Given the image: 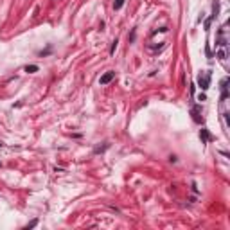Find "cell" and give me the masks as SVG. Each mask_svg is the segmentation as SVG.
<instances>
[{
  "mask_svg": "<svg viewBox=\"0 0 230 230\" xmlns=\"http://www.w3.org/2000/svg\"><path fill=\"white\" fill-rule=\"evenodd\" d=\"M218 59H227V50L225 49H221V50H218Z\"/></svg>",
  "mask_w": 230,
  "mask_h": 230,
  "instance_id": "7",
  "label": "cell"
},
{
  "mask_svg": "<svg viewBox=\"0 0 230 230\" xmlns=\"http://www.w3.org/2000/svg\"><path fill=\"white\" fill-rule=\"evenodd\" d=\"M191 113H193L194 122H198V124H200V122H203V119L200 117V113H202V112H200V106H193V108H191Z\"/></svg>",
  "mask_w": 230,
  "mask_h": 230,
  "instance_id": "3",
  "label": "cell"
},
{
  "mask_svg": "<svg viewBox=\"0 0 230 230\" xmlns=\"http://www.w3.org/2000/svg\"><path fill=\"white\" fill-rule=\"evenodd\" d=\"M124 2H126V0H113V9H115V11H119V9L124 5Z\"/></svg>",
  "mask_w": 230,
  "mask_h": 230,
  "instance_id": "6",
  "label": "cell"
},
{
  "mask_svg": "<svg viewBox=\"0 0 230 230\" xmlns=\"http://www.w3.org/2000/svg\"><path fill=\"white\" fill-rule=\"evenodd\" d=\"M212 20H214V18H212V16H211V18H207V20H205V31H209V29H211V23H212Z\"/></svg>",
  "mask_w": 230,
  "mask_h": 230,
  "instance_id": "8",
  "label": "cell"
},
{
  "mask_svg": "<svg viewBox=\"0 0 230 230\" xmlns=\"http://www.w3.org/2000/svg\"><path fill=\"white\" fill-rule=\"evenodd\" d=\"M198 86L205 92V90H209V86H211V72H202L200 76H198Z\"/></svg>",
  "mask_w": 230,
  "mask_h": 230,
  "instance_id": "1",
  "label": "cell"
},
{
  "mask_svg": "<svg viewBox=\"0 0 230 230\" xmlns=\"http://www.w3.org/2000/svg\"><path fill=\"white\" fill-rule=\"evenodd\" d=\"M106 148H108V144H104V146H99V148H95V151H94V153H103Z\"/></svg>",
  "mask_w": 230,
  "mask_h": 230,
  "instance_id": "10",
  "label": "cell"
},
{
  "mask_svg": "<svg viewBox=\"0 0 230 230\" xmlns=\"http://www.w3.org/2000/svg\"><path fill=\"white\" fill-rule=\"evenodd\" d=\"M205 99H207L205 94H200V95H198V101H205Z\"/></svg>",
  "mask_w": 230,
  "mask_h": 230,
  "instance_id": "12",
  "label": "cell"
},
{
  "mask_svg": "<svg viewBox=\"0 0 230 230\" xmlns=\"http://www.w3.org/2000/svg\"><path fill=\"white\" fill-rule=\"evenodd\" d=\"M38 70H40L38 65H27V67H25V72H27V74H34V72H38Z\"/></svg>",
  "mask_w": 230,
  "mask_h": 230,
  "instance_id": "5",
  "label": "cell"
},
{
  "mask_svg": "<svg viewBox=\"0 0 230 230\" xmlns=\"http://www.w3.org/2000/svg\"><path fill=\"white\" fill-rule=\"evenodd\" d=\"M36 225H38V221H36V220H34V221H31V223H29V225H27V227H25V229H34V227H36Z\"/></svg>",
  "mask_w": 230,
  "mask_h": 230,
  "instance_id": "11",
  "label": "cell"
},
{
  "mask_svg": "<svg viewBox=\"0 0 230 230\" xmlns=\"http://www.w3.org/2000/svg\"><path fill=\"white\" fill-rule=\"evenodd\" d=\"M117 43H119L117 40H113V41H112V49H110V54H113V52H115V49H117Z\"/></svg>",
  "mask_w": 230,
  "mask_h": 230,
  "instance_id": "9",
  "label": "cell"
},
{
  "mask_svg": "<svg viewBox=\"0 0 230 230\" xmlns=\"http://www.w3.org/2000/svg\"><path fill=\"white\" fill-rule=\"evenodd\" d=\"M200 137H202V140H203V142H209V140H212V137H211L209 130H205V128L200 131Z\"/></svg>",
  "mask_w": 230,
  "mask_h": 230,
  "instance_id": "4",
  "label": "cell"
},
{
  "mask_svg": "<svg viewBox=\"0 0 230 230\" xmlns=\"http://www.w3.org/2000/svg\"><path fill=\"white\" fill-rule=\"evenodd\" d=\"M115 79V72L113 70H108V72H104L103 76H101V79H99V83L104 86V85H108V83H112Z\"/></svg>",
  "mask_w": 230,
  "mask_h": 230,
  "instance_id": "2",
  "label": "cell"
},
{
  "mask_svg": "<svg viewBox=\"0 0 230 230\" xmlns=\"http://www.w3.org/2000/svg\"><path fill=\"white\" fill-rule=\"evenodd\" d=\"M0 167H2V162H0Z\"/></svg>",
  "mask_w": 230,
  "mask_h": 230,
  "instance_id": "13",
  "label": "cell"
}]
</instances>
